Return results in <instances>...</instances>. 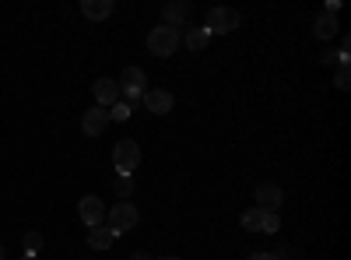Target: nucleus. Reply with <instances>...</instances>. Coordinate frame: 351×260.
Masks as SVG:
<instances>
[{"mask_svg":"<svg viewBox=\"0 0 351 260\" xmlns=\"http://www.w3.org/2000/svg\"><path fill=\"white\" fill-rule=\"evenodd\" d=\"M112 165L120 176H134V169L141 165V148H137V141L123 137V141H116L112 144Z\"/></svg>","mask_w":351,"mask_h":260,"instance_id":"obj_1","label":"nucleus"},{"mask_svg":"<svg viewBox=\"0 0 351 260\" xmlns=\"http://www.w3.org/2000/svg\"><path fill=\"white\" fill-rule=\"evenodd\" d=\"M176 46H180V28H169V25L152 28V36H148V49H152V56L165 60V56L176 53Z\"/></svg>","mask_w":351,"mask_h":260,"instance_id":"obj_2","label":"nucleus"},{"mask_svg":"<svg viewBox=\"0 0 351 260\" xmlns=\"http://www.w3.org/2000/svg\"><path fill=\"white\" fill-rule=\"evenodd\" d=\"M106 222H109L112 233L120 236V233H127V228H134V225L141 222V215H137V208L130 204V200H120V204H112V208H109Z\"/></svg>","mask_w":351,"mask_h":260,"instance_id":"obj_3","label":"nucleus"},{"mask_svg":"<svg viewBox=\"0 0 351 260\" xmlns=\"http://www.w3.org/2000/svg\"><path fill=\"white\" fill-rule=\"evenodd\" d=\"M204 28H208V32L215 36H228V32H236V28H239V11L236 8H215L211 14H208V25H204Z\"/></svg>","mask_w":351,"mask_h":260,"instance_id":"obj_4","label":"nucleus"},{"mask_svg":"<svg viewBox=\"0 0 351 260\" xmlns=\"http://www.w3.org/2000/svg\"><path fill=\"white\" fill-rule=\"evenodd\" d=\"M77 218H81L88 228H99V225L106 222V204H102V197H95V193L81 197V204H77Z\"/></svg>","mask_w":351,"mask_h":260,"instance_id":"obj_5","label":"nucleus"},{"mask_svg":"<svg viewBox=\"0 0 351 260\" xmlns=\"http://www.w3.org/2000/svg\"><path fill=\"white\" fill-rule=\"evenodd\" d=\"M141 102L148 106V113H155V117H165V113H172V106H176L172 92H165V88H144Z\"/></svg>","mask_w":351,"mask_h":260,"instance_id":"obj_6","label":"nucleus"},{"mask_svg":"<svg viewBox=\"0 0 351 260\" xmlns=\"http://www.w3.org/2000/svg\"><path fill=\"white\" fill-rule=\"evenodd\" d=\"M92 92H95L99 109H112L116 102H120V84H116L112 78H99V81L92 84Z\"/></svg>","mask_w":351,"mask_h":260,"instance_id":"obj_7","label":"nucleus"},{"mask_svg":"<svg viewBox=\"0 0 351 260\" xmlns=\"http://www.w3.org/2000/svg\"><path fill=\"white\" fill-rule=\"evenodd\" d=\"M281 200H285V193H281L278 183H260V187H256V208H260V211H274V215H278Z\"/></svg>","mask_w":351,"mask_h":260,"instance_id":"obj_8","label":"nucleus"},{"mask_svg":"<svg viewBox=\"0 0 351 260\" xmlns=\"http://www.w3.org/2000/svg\"><path fill=\"white\" fill-rule=\"evenodd\" d=\"M186 18H190V4H186V0H172V4L162 8V25H169V28H183Z\"/></svg>","mask_w":351,"mask_h":260,"instance_id":"obj_9","label":"nucleus"},{"mask_svg":"<svg viewBox=\"0 0 351 260\" xmlns=\"http://www.w3.org/2000/svg\"><path fill=\"white\" fill-rule=\"evenodd\" d=\"M106 123H109V117H106V109H88L84 117H81V130L88 134V137H99L102 130H106Z\"/></svg>","mask_w":351,"mask_h":260,"instance_id":"obj_10","label":"nucleus"},{"mask_svg":"<svg viewBox=\"0 0 351 260\" xmlns=\"http://www.w3.org/2000/svg\"><path fill=\"white\" fill-rule=\"evenodd\" d=\"M81 14L88 21H106L112 14V0H81Z\"/></svg>","mask_w":351,"mask_h":260,"instance_id":"obj_11","label":"nucleus"},{"mask_svg":"<svg viewBox=\"0 0 351 260\" xmlns=\"http://www.w3.org/2000/svg\"><path fill=\"white\" fill-rule=\"evenodd\" d=\"M313 32H316V39H334V36L341 32V25H337V18H334V14H327V11H324V14L316 18Z\"/></svg>","mask_w":351,"mask_h":260,"instance_id":"obj_12","label":"nucleus"},{"mask_svg":"<svg viewBox=\"0 0 351 260\" xmlns=\"http://www.w3.org/2000/svg\"><path fill=\"white\" fill-rule=\"evenodd\" d=\"M183 43H186V49H193V53H200V49H208V43H211V32L208 28H186V36H183Z\"/></svg>","mask_w":351,"mask_h":260,"instance_id":"obj_13","label":"nucleus"},{"mask_svg":"<svg viewBox=\"0 0 351 260\" xmlns=\"http://www.w3.org/2000/svg\"><path fill=\"white\" fill-rule=\"evenodd\" d=\"M112 243H116V233H112V228H106V225H99V228L88 233V246H92V250H109Z\"/></svg>","mask_w":351,"mask_h":260,"instance_id":"obj_14","label":"nucleus"},{"mask_svg":"<svg viewBox=\"0 0 351 260\" xmlns=\"http://www.w3.org/2000/svg\"><path fill=\"white\" fill-rule=\"evenodd\" d=\"M263 218H267V211H260V208H250V211H243V228L246 233H263Z\"/></svg>","mask_w":351,"mask_h":260,"instance_id":"obj_15","label":"nucleus"},{"mask_svg":"<svg viewBox=\"0 0 351 260\" xmlns=\"http://www.w3.org/2000/svg\"><path fill=\"white\" fill-rule=\"evenodd\" d=\"M130 113H134V109H130L127 102H116L112 109H106V117H109L112 123H127V120H130Z\"/></svg>","mask_w":351,"mask_h":260,"instance_id":"obj_16","label":"nucleus"},{"mask_svg":"<svg viewBox=\"0 0 351 260\" xmlns=\"http://www.w3.org/2000/svg\"><path fill=\"white\" fill-rule=\"evenodd\" d=\"M112 190H116V197H130V193H134V180H130V176H120V172H116Z\"/></svg>","mask_w":351,"mask_h":260,"instance_id":"obj_17","label":"nucleus"},{"mask_svg":"<svg viewBox=\"0 0 351 260\" xmlns=\"http://www.w3.org/2000/svg\"><path fill=\"white\" fill-rule=\"evenodd\" d=\"M334 84L341 92H348V84H351V64H341L337 67V74H334Z\"/></svg>","mask_w":351,"mask_h":260,"instance_id":"obj_18","label":"nucleus"},{"mask_svg":"<svg viewBox=\"0 0 351 260\" xmlns=\"http://www.w3.org/2000/svg\"><path fill=\"white\" fill-rule=\"evenodd\" d=\"M43 250V236L39 233H25V253H39Z\"/></svg>","mask_w":351,"mask_h":260,"instance_id":"obj_19","label":"nucleus"},{"mask_svg":"<svg viewBox=\"0 0 351 260\" xmlns=\"http://www.w3.org/2000/svg\"><path fill=\"white\" fill-rule=\"evenodd\" d=\"M278 228H281V218H278L274 211H267V218H263V233H271V236H274Z\"/></svg>","mask_w":351,"mask_h":260,"instance_id":"obj_20","label":"nucleus"},{"mask_svg":"<svg viewBox=\"0 0 351 260\" xmlns=\"http://www.w3.org/2000/svg\"><path fill=\"white\" fill-rule=\"evenodd\" d=\"M250 260H274V253H263V250H256V253H253Z\"/></svg>","mask_w":351,"mask_h":260,"instance_id":"obj_21","label":"nucleus"},{"mask_svg":"<svg viewBox=\"0 0 351 260\" xmlns=\"http://www.w3.org/2000/svg\"><path fill=\"white\" fill-rule=\"evenodd\" d=\"M130 260H152V257H148V253H134Z\"/></svg>","mask_w":351,"mask_h":260,"instance_id":"obj_22","label":"nucleus"},{"mask_svg":"<svg viewBox=\"0 0 351 260\" xmlns=\"http://www.w3.org/2000/svg\"><path fill=\"white\" fill-rule=\"evenodd\" d=\"M21 260H39V257H36V253H25V257H21Z\"/></svg>","mask_w":351,"mask_h":260,"instance_id":"obj_23","label":"nucleus"},{"mask_svg":"<svg viewBox=\"0 0 351 260\" xmlns=\"http://www.w3.org/2000/svg\"><path fill=\"white\" fill-rule=\"evenodd\" d=\"M4 253H8V250H4V246H0V260H4Z\"/></svg>","mask_w":351,"mask_h":260,"instance_id":"obj_24","label":"nucleus"},{"mask_svg":"<svg viewBox=\"0 0 351 260\" xmlns=\"http://www.w3.org/2000/svg\"><path fill=\"white\" fill-rule=\"evenodd\" d=\"M162 260H180V257H162Z\"/></svg>","mask_w":351,"mask_h":260,"instance_id":"obj_25","label":"nucleus"}]
</instances>
